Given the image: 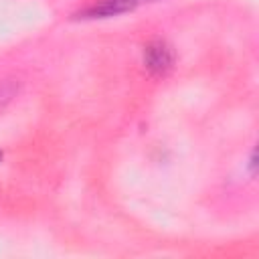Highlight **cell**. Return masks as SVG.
<instances>
[{
  "label": "cell",
  "instance_id": "obj_3",
  "mask_svg": "<svg viewBox=\"0 0 259 259\" xmlns=\"http://www.w3.org/2000/svg\"><path fill=\"white\" fill-rule=\"evenodd\" d=\"M0 160H2V152H0Z\"/></svg>",
  "mask_w": 259,
  "mask_h": 259
},
{
  "label": "cell",
  "instance_id": "obj_1",
  "mask_svg": "<svg viewBox=\"0 0 259 259\" xmlns=\"http://www.w3.org/2000/svg\"><path fill=\"white\" fill-rule=\"evenodd\" d=\"M144 67L154 77H164L174 67V51L164 38H154L144 47Z\"/></svg>",
  "mask_w": 259,
  "mask_h": 259
},
{
  "label": "cell",
  "instance_id": "obj_2",
  "mask_svg": "<svg viewBox=\"0 0 259 259\" xmlns=\"http://www.w3.org/2000/svg\"><path fill=\"white\" fill-rule=\"evenodd\" d=\"M150 2V0H99L87 14L91 18H105V16H115V14H123L127 10H134L136 6Z\"/></svg>",
  "mask_w": 259,
  "mask_h": 259
}]
</instances>
